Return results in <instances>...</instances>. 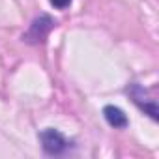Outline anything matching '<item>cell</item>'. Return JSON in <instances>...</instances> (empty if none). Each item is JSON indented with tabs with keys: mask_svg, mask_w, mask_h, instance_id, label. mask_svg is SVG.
<instances>
[{
	"mask_svg": "<svg viewBox=\"0 0 159 159\" xmlns=\"http://www.w3.org/2000/svg\"><path fill=\"white\" fill-rule=\"evenodd\" d=\"M129 94H131V98H133V101L146 112V114H150L153 120H157L159 118V111H157V103H155V99H152L150 103H146L144 101V88L142 86H139V84H133L131 86V90H129Z\"/></svg>",
	"mask_w": 159,
	"mask_h": 159,
	"instance_id": "3",
	"label": "cell"
},
{
	"mask_svg": "<svg viewBox=\"0 0 159 159\" xmlns=\"http://www.w3.org/2000/svg\"><path fill=\"white\" fill-rule=\"evenodd\" d=\"M52 26H54V21H52L49 15H41V17H38V19L30 25V28H28V32L23 36V39L28 41V43H43L45 38L49 36V32L52 30Z\"/></svg>",
	"mask_w": 159,
	"mask_h": 159,
	"instance_id": "1",
	"label": "cell"
},
{
	"mask_svg": "<svg viewBox=\"0 0 159 159\" xmlns=\"http://www.w3.org/2000/svg\"><path fill=\"white\" fill-rule=\"evenodd\" d=\"M51 4L54 8H58V10H64V8H67L71 4V0H51Z\"/></svg>",
	"mask_w": 159,
	"mask_h": 159,
	"instance_id": "5",
	"label": "cell"
},
{
	"mask_svg": "<svg viewBox=\"0 0 159 159\" xmlns=\"http://www.w3.org/2000/svg\"><path fill=\"white\" fill-rule=\"evenodd\" d=\"M39 139H41V146H43L45 153H49V155H60V153L67 148V144H69V142L66 140V137H64L60 131L52 129V127L41 131Z\"/></svg>",
	"mask_w": 159,
	"mask_h": 159,
	"instance_id": "2",
	"label": "cell"
},
{
	"mask_svg": "<svg viewBox=\"0 0 159 159\" xmlns=\"http://www.w3.org/2000/svg\"><path fill=\"white\" fill-rule=\"evenodd\" d=\"M103 116H105L107 124L112 125V127H116V129H124L129 124L127 122V116L124 114V111L118 109V107H114V105H107L103 109Z\"/></svg>",
	"mask_w": 159,
	"mask_h": 159,
	"instance_id": "4",
	"label": "cell"
}]
</instances>
